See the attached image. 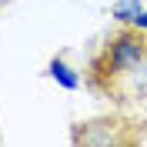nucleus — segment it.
Instances as JSON below:
<instances>
[{"label":"nucleus","mask_w":147,"mask_h":147,"mask_svg":"<svg viewBox=\"0 0 147 147\" xmlns=\"http://www.w3.org/2000/svg\"><path fill=\"white\" fill-rule=\"evenodd\" d=\"M50 74H54V77H60V80H64L67 87H77V77H70V74H67V67L60 64V60H54V67H50Z\"/></svg>","instance_id":"7ed1b4c3"},{"label":"nucleus","mask_w":147,"mask_h":147,"mask_svg":"<svg viewBox=\"0 0 147 147\" xmlns=\"http://www.w3.org/2000/svg\"><path fill=\"white\" fill-rule=\"evenodd\" d=\"M70 140L77 147H137L147 140V120L117 107L114 114L77 120L70 127Z\"/></svg>","instance_id":"f03ea898"},{"label":"nucleus","mask_w":147,"mask_h":147,"mask_svg":"<svg viewBox=\"0 0 147 147\" xmlns=\"http://www.w3.org/2000/svg\"><path fill=\"white\" fill-rule=\"evenodd\" d=\"M134 24H137V27H144V30H147V13H144V17H137V20H134Z\"/></svg>","instance_id":"20e7f679"},{"label":"nucleus","mask_w":147,"mask_h":147,"mask_svg":"<svg viewBox=\"0 0 147 147\" xmlns=\"http://www.w3.org/2000/svg\"><path fill=\"white\" fill-rule=\"evenodd\" d=\"M84 87L120 110L147 107V30L120 24L84 67Z\"/></svg>","instance_id":"f257e3e1"}]
</instances>
